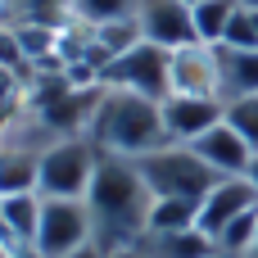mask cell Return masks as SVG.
<instances>
[{
  "label": "cell",
  "instance_id": "obj_17",
  "mask_svg": "<svg viewBox=\"0 0 258 258\" xmlns=\"http://www.w3.org/2000/svg\"><path fill=\"white\" fill-rule=\"evenodd\" d=\"M145 0H73V18L86 27H109V23H136Z\"/></svg>",
  "mask_w": 258,
  "mask_h": 258
},
{
  "label": "cell",
  "instance_id": "obj_19",
  "mask_svg": "<svg viewBox=\"0 0 258 258\" xmlns=\"http://www.w3.org/2000/svg\"><path fill=\"white\" fill-rule=\"evenodd\" d=\"M254 240H258V209H249V213H240L231 227H222L213 245H218V254H227V258H245Z\"/></svg>",
  "mask_w": 258,
  "mask_h": 258
},
{
  "label": "cell",
  "instance_id": "obj_10",
  "mask_svg": "<svg viewBox=\"0 0 258 258\" xmlns=\"http://www.w3.org/2000/svg\"><path fill=\"white\" fill-rule=\"evenodd\" d=\"M159 104H163L168 141H177V145H190L204 132H213L222 122V109H227V100H204V95H168Z\"/></svg>",
  "mask_w": 258,
  "mask_h": 258
},
{
  "label": "cell",
  "instance_id": "obj_15",
  "mask_svg": "<svg viewBox=\"0 0 258 258\" xmlns=\"http://www.w3.org/2000/svg\"><path fill=\"white\" fill-rule=\"evenodd\" d=\"M218 73H222V100L258 95V50L218 45Z\"/></svg>",
  "mask_w": 258,
  "mask_h": 258
},
{
  "label": "cell",
  "instance_id": "obj_13",
  "mask_svg": "<svg viewBox=\"0 0 258 258\" xmlns=\"http://www.w3.org/2000/svg\"><path fill=\"white\" fill-rule=\"evenodd\" d=\"M41 190H23V195H0V240L9 245H27L41 231Z\"/></svg>",
  "mask_w": 258,
  "mask_h": 258
},
{
  "label": "cell",
  "instance_id": "obj_9",
  "mask_svg": "<svg viewBox=\"0 0 258 258\" xmlns=\"http://www.w3.org/2000/svg\"><path fill=\"white\" fill-rule=\"evenodd\" d=\"M249 209H258V190L249 186V177H218L213 190L200 200V231L209 240H218V231L231 227Z\"/></svg>",
  "mask_w": 258,
  "mask_h": 258
},
{
  "label": "cell",
  "instance_id": "obj_28",
  "mask_svg": "<svg viewBox=\"0 0 258 258\" xmlns=\"http://www.w3.org/2000/svg\"><path fill=\"white\" fill-rule=\"evenodd\" d=\"M240 5H245V9H258V0H240Z\"/></svg>",
  "mask_w": 258,
  "mask_h": 258
},
{
  "label": "cell",
  "instance_id": "obj_20",
  "mask_svg": "<svg viewBox=\"0 0 258 258\" xmlns=\"http://www.w3.org/2000/svg\"><path fill=\"white\" fill-rule=\"evenodd\" d=\"M222 122L249 145L258 150V95H240V100H227V109H222Z\"/></svg>",
  "mask_w": 258,
  "mask_h": 258
},
{
  "label": "cell",
  "instance_id": "obj_3",
  "mask_svg": "<svg viewBox=\"0 0 258 258\" xmlns=\"http://www.w3.org/2000/svg\"><path fill=\"white\" fill-rule=\"evenodd\" d=\"M132 163L141 168L154 200H195L200 204L218 181V172L190 145H177V141H168V145H159V150H150V154H141Z\"/></svg>",
  "mask_w": 258,
  "mask_h": 258
},
{
  "label": "cell",
  "instance_id": "obj_18",
  "mask_svg": "<svg viewBox=\"0 0 258 258\" xmlns=\"http://www.w3.org/2000/svg\"><path fill=\"white\" fill-rule=\"evenodd\" d=\"M186 227H200V204L195 200H154L150 231H186Z\"/></svg>",
  "mask_w": 258,
  "mask_h": 258
},
{
  "label": "cell",
  "instance_id": "obj_7",
  "mask_svg": "<svg viewBox=\"0 0 258 258\" xmlns=\"http://www.w3.org/2000/svg\"><path fill=\"white\" fill-rule=\"evenodd\" d=\"M168 95H204L222 100V73H218V45L190 41L168 54Z\"/></svg>",
  "mask_w": 258,
  "mask_h": 258
},
{
  "label": "cell",
  "instance_id": "obj_21",
  "mask_svg": "<svg viewBox=\"0 0 258 258\" xmlns=\"http://www.w3.org/2000/svg\"><path fill=\"white\" fill-rule=\"evenodd\" d=\"M222 45H236V50H258V9H236V18H231V32H227V41Z\"/></svg>",
  "mask_w": 258,
  "mask_h": 258
},
{
  "label": "cell",
  "instance_id": "obj_12",
  "mask_svg": "<svg viewBox=\"0 0 258 258\" xmlns=\"http://www.w3.org/2000/svg\"><path fill=\"white\" fill-rule=\"evenodd\" d=\"M136 254L141 258H213L218 245L200 227H186V231H145L136 240Z\"/></svg>",
  "mask_w": 258,
  "mask_h": 258
},
{
  "label": "cell",
  "instance_id": "obj_26",
  "mask_svg": "<svg viewBox=\"0 0 258 258\" xmlns=\"http://www.w3.org/2000/svg\"><path fill=\"white\" fill-rule=\"evenodd\" d=\"M0 258H14V245L9 240H0Z\"/></svg>",
  "mask_w": 258,
  "mask_h": 258
},
{
  "label": "cell",
  "instance_id": "obj_25",
  "mask_svg": "<svg viewBox=\"0 0 258 258\" xmlns=\"http://www.w3.org/2000/svg\"><path fill=\"white\" fill-rule=\"evenodd\" d=\"M104 258H141L136 249H104Z\"/></svg>",
  "mask_w": 258,
  "mask_h": 258
},
{
  "label": "cell",
  "instance_id": "obj_5",
  "mask_svg": "<svg viewBox=\"0 0 258 258\" xmlns=\"http://www.w3.org/2000/svg\"><path fill=\"white\" fill-rule=\"evenodd\" d=\"M168 54L163 45H150V41H136L132 50H122L104 73H100V86H122V91H136V95H150V100H168Z\"/></svg>",
  "mask_w": 258,
  "mask_h": 258
},
{
  "label": "cell",
  "instance_id": "obj_24",
  "mask_svg": "<svg viewBox=\"0 0 258 258\" xmlns=\"http://www.w3.org/2000/svg\"><path fill=\"white\" fill-rule=\"evenodd\" d=\"M245 177H249V186L258 190V150H254V159H249V168H245Z\"/></svg>",
  "mask_w": 258,
  "mask_h": 258
},
{
  "label": "cell",
  "instance_id": "obj_31",
  "mask_svg": "<svg viewBox=\"0 0 258 258\" xmlns=\"http://www.w3.org/2000/svg\"><path fill=\"white\" fill-rule=\"evenodd\" d=\"M0 5H5V0H0Z\"/></svg>",
  "mask_w": 258,
  "mask_h": 258
},
{
  "label": "cell",
  "instance_id": "obj_16",
  "mask_svg": "<svg viewBox=\"0 0 258 258\" xmlns=\"http://www.w3.org/2000/svg\"><path fill=\"white\" fill-rule=\"evenodd\" d=\"M195 32L204 45H222L227 32H231V18L240 9V0H195Z\"/></svg>",
  "mask_w": 258,
  "mask_h": 258
},
{
  "label": "cell",
  "instance_id": "obj_8",
  "mask_svg": "<svg viewBox=\"0 0 258 258\" xmlns=\"http://www.w3.org/2000/svg\"><path fill=\"white\" fill-rule=\"evenodd\" d=\"M136 32H141V41L163 45V50H181V45L200 41L195 9L186 0H145L136 14Z\"/></svg>",
  "mask_w": 258,
  "mask_h": 258
},
{
  "label": "cell",
  "instance_id": "obj_30",
  "mask_svg": "<svg viewBox=\"0 0 258 258\" xmlns=\"http://www.w3.org/2000/svg\"><path fill=\"white\" fill-rule=\"evenodd\" d=\"M186 5H195V0H186Z\"/></svg>",
  "mask_w": 258,
  "mask_h": 258
},
{
  "label": "cell",
  "instance_id": "obj_22",
  "mask_svg": "<svg viewBox=\"0 0 258 258\" xmlns=\"http://www.w3.org/2000/svg\"><path fill=\"white\" fill-rule=\"evenodd\" d=\"M14 258H50L36 240H27V245H14Z\"/></svg>",
  "mask_w": 258,
  "mask_h": 258
},
{
  "label": "cell",
  "instance_id": "obj_27",
  "mask_svg": "<svg viewBox=\"0 0 258 258\" xmlns=\"http://www.w3.org/2000/svg\"><path fill=\"white\" fill-rule=\"evenodd\" d=\"M245 258H258V240H254V245H249V254H245Z\"/></svg>",
  "mask_w": 258,
  "mask_h": 258
},
{
  "label": "cell",
  "instance_id": "obj_29",
  "mask_svg": "<svg viewBox=\"0 0 258 258\" xmlns=\"http://www.w3.org/2000/svg\"><path fill=\"white\" fill-rule=\"evenodd\" d=\"M213 258H227V254H213Z\"/></svg>",
  "mask_w": 258,
  "mask_h": 258
},
{
  "label": "cell",
  "instance_id": "obj_14",
  "mask_svg": "<svg viewBox=\"0 0 258 258\" xmlns=\"http://www.w3.org/2000/svg\"><path fill=\"white\" fill-rule=\"evenodd\" d=\"M73 23V0H5L0 27H54L63 32Z\"/></svg>",
  "mask_w": 258,
  "mask_h": 258
},
{
  "label": "cell",
  "instance_id": "obj_23",
  "mask_svg": "<svg viewBox=\"0 0 258 258\" xmlns=\"http://www.w3.org/2000/svg\"><path fill=\"white\" fill-rule=\"evenodd\" d=\"M63 258H104V249L91 240V245H82V249H73V254H63Z\"/></svg>",
  "mask_w": 258,
  "mask_h": 258
},
{
  "label": "cell",
  "instance_id": "obj_11",
  "mask_svg": "<svg viewBox=\"0 0 258 258\" xmlns=\"http://www.w3.org/2000/svg\"><path fill=\"white\" fill-rule=\"evenodd\" d=\"M190 150H195L218 177H245V168H249V159H254V150H249L227 122H218L213 132H204L200 141H190Z\"/></svg>",
  "mask_w": 258,
  "mask_h": 258
},
{
  "label": "cell",
  "instance_id": "obj_6",
  "mask_svg": "<svg viewBox=\"0 0 258 258\" xmlns=\"http://www.w3.org/2000/svg\"><path fill=\"white\" fill-rule=\"evenodd\" d=\"M95 240V222H91V209L86 200H45L41 204V231H36V245L50 258H63L82 245Z\"/></svg>",
  "mask_w": 258,
  "mask_h": 258
},
{
  "label": "cell",
  "instance_id": "obj_4",
  "mask_svg": "<svg viewBox=\"0 0 258 258\" xmlns=\"http://www.w3.org/2000/svg\"><path fill=\"white\" fill-rule=\"evenodd\" d=\"M100 145L91 136H59L41 150V177L36 190L45 200H86L95 168H100Z\"/></svg>",
  "mask_w": 258,
  "mask_h": 258
},
{
  "label": "cell",
  "instance_id": "obj_1",
  "mask_svg": "<svg viewBox=\"0 0 258 258\" xmlns=\"http://www.w3.org/2000/svg\"><path fill=\"white\" fill-rule=\"evenodd\" d=\"M86 209H91L100 249H136V240L150 231L154 195L132 159L104 154L95 168V181L86 190Z\"/></svg>",
  "mask_w": 258,
  "mask_h": 258
},
{
  "label": "cell",
  "instance_id": "obj_2",
  "mask_svg": "<svg viewBox=\"0 0 258 258\" xmlns=\"http://www.w3.org/2000/svg\"><path fill=\"white\" fill-rule=\"evenodd\" d=\"M86 136L100 145V154H118V159H141L159 145H168V127H163V104L122 86H100L91 118H86Z\"/></svg>",
  "mask_w": 258,
  "mask_h": 258
}]
</instances>
